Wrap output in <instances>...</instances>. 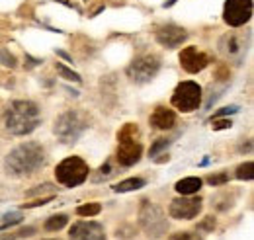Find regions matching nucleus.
<instances>
[{"label": "nucleus", "mask_w": 254, "mask_h": 240, "mask_svg": "<svg viewBox=\"0 0 254 240\" xmlns=\"http://www.w3.org/2000/svg\"><path fill=\"white\" fill-rule=\"evenodd\" d=\"M43 164H45V150L37 143H24V145L16 147L4 160L6 172L12 176L33 174Z\"/></svg>", "instance_id": "1"}, {"label": "nucleus", "mask_w": 254, "mask_h": 240, "mask_svg": "<svg viewBox=\"0 0 254 240\" xmlns=\"http://www.w3.org/2000/svg\"><path fill=\"white\" fill-rule=\"evenodd\" d=\"M39 125V110L33 102L16 100L4 114V127L12 135H30Z\"/></svg>", "instance_id": "2"}, {"label": "nucleus", "mask_w": 254, "mask_h": 240, "mask_svg": "<svg viewBox=\"0 0 254 240\" xmlns=\"http://www.w3.org/2000/svg\"><path fill=\"white\" fill-rule=\"evenodd\" d=\"M120 147H118V162L122 166H133L141 158V143H139V129L133 123H127L118 135Z\"/></svg>", "instance_id": "3"}, {"label": "nucleus", "mask_w": 254, "mask_h": 240, "mask_svg": "<svg viewBox=\"0 0 254 240\" xmlns=\"http://www.w3.org/2000/svg\"><path fill=\"white\" fill-rule=\"evenodd\" d=\"M139 223L149 239H160L168 231V223H166L162 209L151 201H143L141 211H139Z\"/></svg>", "instance_id": "4"}, {"label": "nucleus", "mask_w": 254, "mask_h": 240, "mask_svg": "<svg viewBox=\"0 0 254 240\" xmlns=\"http://www.w3.org/2000/svg\"><path fill=\"white\" fill-rule=\"evenodd\" d=\"M55 176H57V181L66 185V187L80 185L82 181L88 178V164L82 158H78V156L64 158L63 162L57 166Z\"/></svg>", "instance_id": "5"}, {"label": "nucleus", "mask_w": 254, "mask_h": 240, "mask_svg": "<svg viewBox=\"0 0 254 240\" xmlns=\"http://www.w3.org/2000/svg\"><path fill=\"white\" fill-rule=\"evenodd\" d=\"M86 129V121L82 120L76 112H66L55 123V135L63 143H74Z\"/></svg>", "instance_id": "6"}, {"label": "nucleus", "mask_w": 254, "mask_h": 240, "mask_svg": "<svg viewBox=\"0 0 254 240\" xmlns=\"http://www.w3.org/2000/svg\"><path fill=\"white\" fill-rule=\"evenodd\" d=\"M201 104V88L195 82H182L172 94V106L180 112H193Z\"/></svg>", "instance_id": "7"}, {"label": "nucleus", "mask_w": 254, "mask_h": 240, "mask_svg": "<svg viewBox=\"0 0 254 240\" xmlns=\"http://www.w3.org/2000/svg\"><path fill=\"white\" fill-rule=\"evenodd\" d=\"M160 68V62L155 55H143L139 59H135L129 66H127V76L139 84L149 82L157 76Z\"/></svg>", "instance_id": "8"}, {"label": "nucleus", "mask_w": 254, "mask_h": 240, "mask_svg": "<svg viewBox=\"0 0 254 240\" xmlns=\"http://www.w3.org/2000/svg\"><path fill=\"white\" fill-rule=\"evenodd\" d=\"M253 16V0H227L223 18L229 26L241 28Z\"/></svg>", "instance_id": "9"}, {"label": "nucleus", "mask_w": 254, "mask_h": 240, "mask_svg": "<svg viewBox=\"0 0 254 240\" xmlns=\"http://www.w3.org/2000/svg\"><path fill=\"white\" fill-rule=\"evenodd\" d=\"M201 211V199L199 197H178L170 203V217L172 219H178V221H188L197 217V213Z\"/></svg>", "instance_id": "10"}, {"label": "nucleus", "mask_w": 254, "mask_h": 240, "mask_svg": "<svg viewBox=\"0 0 254 240\" xmlns=\"http://www.w3.org/2000/svg\"><path fill=\"white\" fill-rule=\"evenodd\" d=\"M68 237H70V240H106L104 227L100 223H94V221L74 223Z\"/></svg>", "instance_id": "11"}, {"label": "nucleus", "mask_w": 254, "mask_h": 240, "mask_svg": "<svg viewBox=\"0 0 254 240\" xmlns=\"http://www.w3.org/2000/svg\"><path fill=\"white\" fill-rule=\"evenodd\" d=\"M207 55H203L201 51H197L195 47H186L182 53H180V64H182V68L186 70V72H190V74H195V72H199V70H203L205 66H207Z\"/></svg>", "instance_id": "12"}, {"label": "nucleus", "mask_w": 254, "mask_h": 240, "mask_svg": "<svg viewBox=\"0 0 254 240\" xmlns=\"http://www.w3.org/2000/svg\"><path fill=\"white\" fill-rule=\"evenodd\" d=\"M186 37H188L186 31L182 30V28H178V26H172V24L160 26L159 30H157V41H159L160 45L168 47V49H174V47L182 45L186 41Z\"/></svg>", "instance_id": "13"}, {"label": "nucleus", "mask_w": 254, "mask_h": 240, "mask_svg": "<svg viewBox=\"0 0 254 240\" xmlns=\"http://www.w3.org/2000/svg\"><path fill=\"white\" fill-rule=\"evenodd\" d=\"M151 123H153V127L162 129V131H164V129H172L174 123H176V116H174L172 110L159 106V108L153 112V116H151Z\"/></svg>", "instance_id": "14"}, {"label": "nucleus", "mask_w": 254, "mask_h": 240, "mask_svg": "<svg viewBox=\"0 0 254 240\" xmlns=\"http://www.w3.org/2000/svg\"><path fill=\"white\" fill-rule=\"evenodd\" d=\"M221 51L227 57H241L245 53V45L241 43V39L237 35H225L219 43Z\"/></svg>", "instance_id": "15"}, {"label": "nucleus", "mask_w": 254, "mask_h": 240, "mask_svg": "<svg viewBox=\"0 0 254 240\" xmlns=\"http://www.w3.org/2000/svg\"><path fill=\"white\" fill-rule=\"evenodd\" d=\"M201 189V180L195 178V176H190V178H184L176 183V191L182 193V195H191V193H197Z\"/></svg>", "instance_id": "16"}, {"label": "nucleus", "mask_w": 254, "mask_h": 240, "mask_svg": "<svg viewBox=\"0 0 254 240\" xmlns=\"http://www.w3.org/2000/svg\"><path fill=\"white\" fill-rule=\"evenodd\" d=\"M141 187H145V180H141V178H129V180L120 181L114 189L120 191V193H124V191H133V189H141Z\"/></svg>", "instance_id": "17"}, {"label": "nucleus", "mask_w": 254, "mask_h": 240, "mask_svg": "<svg viewBox=\"0 0 254 240\" xmlns=\"http://www.w3.org/2000/svg\"><path fill=\"white\" fill-rule=\"evenodd\" d=\"M66 223H68V217H66V215H55V217L47 219L45 229H47V231H59V229H63Z\"/></svg>", "instance_id": "18"}, {"label": "nucleus", "mask_w": 254, "mask_h": 240, "mask_svg": "<svg viewBox=\"0 0 254 240\" xmlns=\"http://www.w3.org/2000/svg\"><path fill=\"white\" fill-rule=\"evenodd\" d=\"M254 166L253 162H245V164H241L239 168H237V178L239 180H253L254 178Z\"/></svg>", "instance_id": "19"}, {"label": "nucleus", "mask_w": 254, "mask_h": 240, "mask_svg": "<svg viewBox=\"0 0 254 240\" xmlns=\"http://www.w3.org/2000/svg\"><path fill=\"white\" fill-rule=\"evenodd\" d=\"M100 211H102V205H100V203H88V205L78 207L76 213H78L80 217H96Z\"/></svg>", "instance_id": "20"}, {"label": "nucleus", "mask_w": 254, "mask_h": 240, "mask_svg": "<svg viewBox=\"0 0 254 240\" xmlns=\"http://www.w3.org/2000/svg\"><path fill=\"white\" fill-rule=\"evenodd\" d=\"M57 72L63 76V78H66V80H74V82H80V76L76 74V72H72L70 68H66V66H63L61 62H57Z\"/></svg>", "instance_id": "21"}, {"label": "nucleus", "mask_w": 254, "mask_h": 240, "mask_svg": "<svg viewBox=\"0 0 254 240\" xmlns=\"http://www.w3.org/2000/svg\"><path fill=\"white\" fill-rule=\"evenodd\" d=\"M168 145H170V141H168V139H159V141H157V143H155V145L151 147V150H149V154H151V156H157V154H159L160 150L166 149Z\"/></svg>", "instance_id": "22"}, {"label": "nucleus", "mask_w": 254, "mask_h": 240, "mask_svg": "<svg viewBox=\"0 0 254 240\" xmlns=\"http://www.w3.org/2000/svg\"><path fill=\"white\" fill-rule=\"evenodd\" d=\"M197 229H199V231H213V229H215V219H213V217H205V221L199 223Z\"/></svg>", "instance_id": "23"}, {"label": "nucleus", "mask_w": 254, "mask_h": 240, "mask_svg": "<svg viewBox=\"0 0 254 240\" xmlns=\"http://www.w3.org/2000/svg\"><path fill=\"white\" fill-rule=\"evenodd\" d=\"M168 240H201L197 235H193V233H178V235H172Z\"/></svg>", "instance_id": "24"}, {"label": "nucleus", "mask_w": 254, "mask_h": 240, "mask_svg": "<svg viewBox=\"0 0 254 240\" xmlns=\"http://www.w3.org/2000/svg\"><path fill=\"white\" fill-rule=\"evenodd\" d=\"M207 181H209L211 185H219V183H225V181H227V174H225V172H221V174L209 176V178H207Z\"/></svg>", "instance_id": "25"}, {"label": "nucleus", "mask_w": 254, "mask_h": 240, "mask_svg": "<svg viewBox=\"0 0 254 240\" xmlns=\"http://www.w3.org/2000/svg\"><path fill=\"white\" fill-rule=\"evenodd\" d=\"M0 59L4 60V64H8V66H14L16 64V59L12 55H8L6 51H0Z\"/></svg>", "instance_id": "26"}, {"label": "nucleus", "mask_w": 254, "mask_h": 240, "mask_svg": "<svg viewBox=\"0 0 254 240\" xmlns=\"http://www.w3.org/2000/svg\"><path fill=\"white\" fill-rule=\"evenodd\" d=\"M237 110H239V108H237V106H231V108H223L221 112H217V114H215V116H213V118H215V120H217V118H221V116H227V114H235V112H237Z\"/></svg>", "instance_id": "27"}, {"label": "nucleus", "mask_w": 254, "mask_h": 240, "mask_svg": "<svg viewBox=\"0 0 254 240\" xmlns=\"http://www.w3.org/2000/svg\"><path fill=\"white\" fill-rule=\"evenodd\" d=\"M41 189H32V191H28V195H35V193H43V191H51L53 189V185H49V183H43V185H39Z\"/></svg>", "instance_id": "28"}, {"label": "nucleus", "mask_w": 254, "mask_h": 240, "mask_svg": "<svg viewBox=\"0 0 254 240\" xmlns=\"http://www.w3.org/2000/svg\"><path fill=\"white\" fill-rule=\"evenodd\" d=\"M53 199V195L51 197H45V199H39V201H35V203H26L24 207H39V205H45L47 201H51Z\"/></svg>", "instance_id": "29"}, {"label": "nucleus", "mask_w": 254, "mask_h": 240, "mask_svg": "<svg viewBox=\"0 0 254 240\" xmlns=\"http://www.w3.org/2000/svg\"><path fill=\"white\" fill-rule=\"evenodd\" d=\"M227 127H231V121L229 120H221L213 125V129H217V131H219V129H227Z\"/></svg>", "instance_id": "30"}, {"label": "nucleus", "mask_w": 254, "mask_h": 240, "mask_svg": "<svg viewBox=\"0 0 254 240\" xmlns=\"http://www.w3.org/2000/svg\"><path fill=\"white\" fill-rule=\"evenodd\" d=\"M32 233H35V229H32V227H28V229H24V231H20L18 235H20V237H32Z\"/></svg>", "instance_id": "31"}, {"label": "nucleus", "mask_w": 254, "mask_h": 240, "mask_svg": "<svg viewBox=\"0 0 254 240\" xmlns=\"http://www.w3.org/2000/svg\"><path fill=\"white\" fill-rule=\"evenodd\" d=\"M100 172H102V174H110V164L102 166V168H100Z\"/></svg>", "instance_id": "32"}, {"label": "nucleus", "mask_w": 254, "mask_h": 240, "mask_svg": "<svg viewBox=\"0 0 254 240\" xmlns=\"http://www.w3.org/2000/svg\"><path fill=\"white\" fill-rule=\"evenodd\" d=\"M0 240H16L14 235H4V237H0Z\"/></svg>", "instance_id": "33"}]
</instances>
